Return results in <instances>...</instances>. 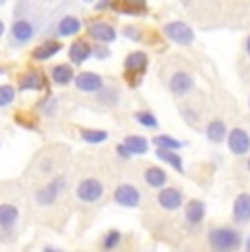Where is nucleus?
<instances>
[{
  "instance_id": "nucleus-1",
  "label": "nucleus",
  "mask_w": 250,
  "mask_h": 252,
  "mask_svg": "<svg viewBox=\"0 0 250 252\" xmlns=\"http://www.w3.org/2000/svg\"><path fill=\"white\" fill-rule=\"evenodd\" d=\"M209 246L213 248V252H237L239 248H244V239L242 232L230 226H213L206 235Z\"/></svg>"
},
{
  "instance_id": "nucleus-2",
  "label": "nucleus",
  "mask_w": 250,
  "mask_h": 252,
  "mask_svg": "<svg viewBox=\"0 0 250 252\" xmlns=\"http://www.w3.org/2000/svg\"><path fill=\"white\" fill-rule=\"evenodd\" d=\"M147 66H150V57L143 51H132L123 62V70H125V79L132 88H138L143 81V75L147 72Z\"/></svg>"
},
{
  "instance_id": "nucleus-3",
  "label": "nucleus",
  "mask_w": 250,
  "mask_h": 252,
  "mask_svg": "<svg viewBox=\"0 0 250 252\" xmlns=\"http://www.w3.org/2000/svg\"><path fill=\"white\" fill-rule=\"evenodd\" d=\"M162 33H165L167 40L174 42L178 46H191L195 42V31L182 20L167 22L165 27H162Z\"/></svg>"
},
{
  "instance_id": "nucleus-4",
  "label": "nucleus",
  "mask_w": 250,
  "mask_h": 252,
  "mask_svg": "<svg viewBox=\"0 0 250 252\" xmlns=\"http://www.w3.org/2000/svg\"><path fill=\"white\" fill-rule=\"evenodd\" d=\"M68 187V182H66V178L64 176H57V178H53V180L46 184V187H42L40 191L35 193V202L40 206H51V204H55L57 202V197L64 193V189Z\"/></svg>"
},
{
  "instance_id": "nucleus-5",
  "label": "nucleus",
  "mask_w": 250,
  "mask_h": 252,
  "mask_svg": "<svg viewBox=\"0 0 250 252\" xmlns=\"http://www.w3.org/2000/svg\"><path fill=\"white\" fill-rule=\"evenodd\" d=\"M103 197V182L97 178H86L77 187V200L86 202V204H94Z\"/></svg>"
},
{
  "instance_id": "nucleus-6",
  "label": "nucleus",
  "mask_w": 250,
  "mask_h": 252,
  "mask_svg": "<svg viewBox=\"0 0 250 252\" xmlns=\"http://www.w3.org/2000/svg\"><path fill=\"white\" fill-rule=\"evenodd\" d=\"M88 35L93 37L97 44L108 46L117 40V29L108 20H93V22H88Z\"/></svg>"
},
{
  "instance_id": "nucleus-7",
  "label": "nucleus",
  "mask_w": 250,
  "mask_h": 252,
  "mask_svg": "<svg viewBox=\"0 0 250 252\" xmlns=\"http://www.w3.org/2000/svg\"><path fill=\"white\" fill-rule=\"evenodd\" d=\"M35 37V27L27 20V18H16L11 24V44L13 46H25Z\"/></svg>"
},
{
  "instance_id": "nucleus-8",
  "label": "nucleus",
  "mask_w": 250,
  "mask_h": 252,
  "mask_svg": "<svg viewBox=\"0 0 250 252\" xmlns=\"http://www.w3.org/2000/svg\"><path fill=\"white\" fill-rule=\"evenodd\" d=\"M75 88L79 92H86V94H99L103 90V79H101V75H97V72L81 70L75 77Z\"/></svg>"
},
{
  "instance_id": "nucleus-9",
  "label": "nucleus",
  "mask_w": 250,
  "mask_h": 252,
  "mask_svg": "<svg viewBox=\"0 0 250 252\" xmlns=\"http://www.w3.org/2000/svg\"><path fill=\"white\" fill-rule=\"evenodd\" d=\"M226 145H228L230 154H235V156H246L250 152V134L244 127L230 129L228 136H226Z\"/></svg>"
},
{
  "instance_id": "nucleus-10",
  "label": "nucleus",
  "mask_w": 250,
  "mask_h": 252,
  "mask_svg": "<svg viewBox=\"0 0 250 252\" xmlns=\"http://www.w3.org/2000/svg\"><path fill=\"white\" fill-rule=\"evenodd\" d=\"M141 200H143V195L134 184H119V187L114 189V202H117L119 206L136 208L141 204Z\"/></svg>"
},
{
  "instance_id": "nucleus-11",
  "label": "nucleus",
  "mask_w": 250,
  "mask_h": 252,
  "mask_svg": "<svg viewBox=\"0 0 250 252\" xmlns=\"http://www.w3.org/2000/svg\"><path fill=\"white\" fill-rule=\"evenodd\" d=\"M193 88H195V79L187 70H178V72H174V75L169 77V90H171V94L187 96V94H191V92H193Z\"/></svg>"
},
{
  "instance_id": "nucleus-12",
  "label": "nucleus",
  "mask_w": 250,
  "mask_h": 252,
  "mask_svg": "<svg viewBox=\"0 0 250 252\" xmlns=\"http://www.w3.org/2000/svg\"><path fill=\"white\" fill-rule=\"evenodd\" d=\"M93 57V44L84 37L75 40L73 44L68 46V60H70V66H81Z\"/></svg>"
},
{
  "instance_id": "nucleus-13",
  "label": "nucleus",
  "mask_w": 250,
  "mask_h": 252,
  "mask_svg": "<svg viewBox=\"0 0 250 252\" xmlns=\"http://www.w3.org/2000/svg\"><path fill=\"white\" fill-rule=\"evenodd\" d=\"M46 88V77L40 70H27L18 79V90L20 92H40Z\"/></svg>"
},
{
  "instance_id": "nucleus-14",
  "label": "nucleus",
  "mask_w": 250,
  "mask_h": 252,
  "mask_svg": "<svg viewBox=\"0 0 250 252\" xmlns=\"http://www.w3.org/2000/svg\"><path fill=\"white\" fill-rule=\"evenodd\" d=\"M185 202V193L176 187H165L158 191V204L165 211H178Z\"/></svg>"
},
{
  "instance_id": "nucleus-15",
  "label": "nucleus",
  "mask_w": 250,
  "mask_h": 252,
  "mask_svg": "<svg viewBox=\"0 0 250 252\" xmlns=\"http://www.w3.org/2000/svg\"><path fill=\"white\" fill-rule=\"evenodd\" d=\"M235 224H248L250 221V193H239L233 202V213H230Z\"/></svg>"
},
{
  "instance_id": "nucleus-16",
  "label": "nucleus",
  "mask_w": 250,
  "mask_h": 252,
  "mask_svg": "<svg viewBox=\"0 0 250 252\" xmlns=\"http://www.w3.org/2000/svg\"><path fill=\"white\" fill-rule=\"evenodd\" d=\"M57 53H62V42L57 40V37H53V40H44L42 44H37L33 48L31 57L35 62H49L51 57H55Z\"/></svg>"
},
{
  "instance_id": "nucleus-17",
  "label": "nucleus",
  "mask_w": 250,
  "mask_h": 252,
  "mask_svg": "<svg viewBox=\"0 0 250 252\" xmlns=\"http://www.w3.org/2000/svg\"><path fill=\"white\" fill-rule=\"evenodd\" d=\"M206 217V204L202 200H189L185 204V220L189 226H200Z\"/></svg>"
},
{
  "instance_id": "nucleus-18",
  "label": "nucleus",
  "mask_w": 250,
  "mask_h": 252,
  "mask_svg": "<svg viewBox=\"0 0 250 252\" xmlns=\"http://www.w3.org/2000/svg\"><path fill=\"white\" fill-rule=\"evenodd\" d=\"M75 77L77 72L73 66L66 62V64H55L51 68V81L57 86H68V84H75Z\"/></svg>"
},
{
  "instance_id": "nucleus-19",
  "label": "nucleus",
  "mask_w": 250,
  "mask_h": 252,
  "mask_svg": "<svg viewBox=\"0 0 250 252\" xmlns=\"http://www.w3.org/2000/svg\"><path fill=\"white\" fill-rule=\"evenodd\" d=\"M84 24L77 16H64L57 22V37H75L81 33Z\"/></svg>"
},
{
  "instance_id": "nucleus-20",
  "label": "nucleus",
  "mask_w": 250,
  "mask_h": 252,
  "mask_svg": "<svg viewBox=\"0 0 250 252\" xmlns=\"http://www.w3.org/2000/svg\"><path fill=\"white\" fill-rule=\"evenodd\" d=\"M204 134H206V138H209V143L219 145L226 140V136H228V127H226V123L222 119H213L209 125H206Z\"/></svg>"
},
{
  "instance_id": "nucleus-21",
  "label": "nucleus",
  "mask_w": 250,
  "mask_h": 252,
  "mask_svg": "<svg viewBox=\"0 0 250 252\" xmlns=\"http://www.w3.org/2000/svg\"><path fill=\"white\" fill-rule=\"evenodd\" d=\"M145 184L152 189H165L167 187V180H169V176H167V171L162 167H147L145 169Z\"/></svg>"
},
{
  "instance_id": "nucleus-22",
  "label": "nucleus",
  "mask_w": 250,
  "mask_h": 252,
  "mask_svg": "<svg viewBox=\"0 0 250 252\" xmlns=\"http://www.w3.org/2000/svg\"><path fill=\"white\" fill-rule=\"evenodd\" d=\"M110 9L119 13H127V16H141V13H147V4L138 2V0H121V2H112Z\"/></svg>"
},
{
  "instance_id": "nucleus-23",
  "label": "nucleus",
  "mask_w": 250,
  "mask_h": 252,
  "mask_svg": "<svg viewBox=\"0 0 250 252\" xmlns=\"http://www.w3.org/2000/svg\"><path fill=\"white\" fill-rule=\"evenodd\" d=\"M123 145L127 147V152L132 154V156H136V154H147V149H150V138L145 136H138V134H129V136H125Z\"/></svg>"
},
{
  "instance_id": "nucleus-24",
  "label": "nucleus",
  "mask_w": 250,
  "mask_h": 252,
  "mask_svg": "<svg viewBox=\"0 0 250 252\" xmlns=\"http://www.w3.org/2000/svg\"><path fill=\"white\" fill-rule=\"evenodd\" d=\"M18 217H20V211L13 204H0V228L2 230H11Z\"/></svg>"
},
{
  "instance_id": "nucleus-25",
  "label": "nucleus",
  "mask_w": 250,
  "mask_h": 252,
  "mask_svg": "<svg viewBox=\"0 0 250 252\" xmlns=\"http://www.w3.org/2000/svg\"><path fill=\"white\" fill-rule=\"evenodd\" d=\"M152 143L156 145V149H167V152H178V149L185 145L182 140L169 136V134H156V136L152 138Z\"/></svg>"
},
{
  "instance_id": "nucleus-26",
  "label": "nucleus",
  "mask_w": 250,
  "mask_h": 252,
  "mask_svg": "<svg viewBox=\"0 0 250 252\" xmlns=\"http://www.w3.org/2000/svg\"><path fill=\"white\" fill-rule=\"evenodd\" d=\"M79 136H81L84 143H88V145H101V143L108 140V132H105V129L84 127V129H79Z\"/></svg>"
},
{
  "instance_id": "nucleus-27",
  "label": "nucleus",
  "mask_w": 250,
  "mask_h": 252,
  "mask_svg": "<svg viewBox=\"0 0 250 252\" xmlns=\"http://www.w3.org/2000/svg\"><path fill=\"white\" fill-rule=\"evenodd\" d=\"M121 241H123L121 230L110 228V230L103 235V239H101V250H103V252H112V250H117L119 246H121Z\"/></svg>"
},
{
  "instance_id": "nucleus-28",
  "label": "nucleus",
  "mask_w": 250,
  "mask_h": 252,
  "mask_svg": "<svg viewBox=\"0 0 250 252\" xmlns=\"http://www.w3.org/2000/svg\"><path fill=\"white\" fill-rule=\"evenodd\" d=\"M156 156L160 158L162 162H167L169 167H174L178 173H185V162L178 156V152H167V149H156Z\"/></svg>"
},
{
  "instance_id": "nucleus-29",
  "label": "nucleus",
  "mask_w": 250,
  "mask_h": 252,
  "mask_svg": "<svg viewBox=\"0 0 250 252\" xmlns=\"http://www.w3.org/2000/svg\"><path fill=\"white\" fill-rule=\"evenodd\" d=\"M119 88L117 86H103V90L97 94V99H99V103L101 105H108V108H114V105L119 103Z\"/></svg>"
},
{
  "instance_id": "nucleus-30",
  "label": "nucleus",
  "mask_w": 250,
  "mask_h": 252,
  "mask_svg": "<svg viewBox=\"0 0 250 252\" xmlns=\"http://www.w3.org/2000/svg\"><path fill=\"white\" fill-rule=\"evenodd\" d=\"M16 101V86L2 84L0 86V108H9Z\"/></svg>"
},
{
  "instance_id": "nucleus-31",
  "label": "nucleus",
  "mask_w": 250,
  "mask_h": 252,
  "mask_svg": "<svg viewBox=\"0 0 250 252\" xmlns=\"http://www.w3.org/2000/svg\"><path fill=\"white\" fill-rule=\"evenodd\" d=\"M134 121H136L138 125H143V127H150V129L158 127V119L152 112H147V110H141V112L134 114Z\"/></svg>"
},
{
  "instance_id": "nucleus-32",
  "label": "nucleus",
  "mask_w": 250,
  "mask_h": 252,
  "mask_svg": "<svg viewBox=\"0 0 250 252\" xmlns=\"http://www.w3.org/2000/svg\"><path fill=\"white\" fill-rule=\"evenodd\" d=\"M93 57H97V60H108V57H110L108 46H103V44H94V46H93Z\"/></svg>"
},
{
  "instance_id": "nucleus-33",
  "label": "nucleus",
  "mask_w": 250,
  "mask_h": 252,
  "mask_svg": "<svg viewBox=\"0 0 250 252\" xmlns=\"http://www.w3.org/2000/svg\"><path fill=\"white\" fill-rule=\"evenodd\" d=\"M123 33L129 37V40H134V42L141 40V29H136V27H125Z\"/></svg>"
},
{
  "instance_id": "nucleus-34",
  "label": "nucleus",
  "mask_w": 250,
  "mask_h": 252,
  "mask_svg": "<svg viewBox=\"0 0 250 252\" xmlns=\"http://www.w3.org/2000/svg\"><path fill=\"white\" fill-rule=\"evenodd\" d=\"M182 116H185V119H187V121H189V123H191V125H193V123H195V121H198V114H195V112H193V110H189V108H182Z\"/></svg>"
},
{
  "instance_id": "nucleus-35",
  "label": "nucleus",
  "mask_w": 250,
  "mask_h": 252,
  "mask_svg": "<svg viewBox=\"0 0 250 252\" xmlns=\"http://www.w3.org/2000/svg\"><path fill=\"white\" fill-rule=\"evenodd\" d=\"M117 154H119V158H123V160H129L132 158V154L127 152V147L121 143V145H117Z\"/></svg>"
},
{
  "instance_id": "nucleus-36",
  "label": "nucleus",
  "mask_w": 250,
  "mask_h": 252,
  "mask_svg": "<svg viewBox=\"0 0 250 252\" xmlns=\"http://www.w3.org/2000/svg\"><path fill=\"white\" fill-rule=\"evenodd\" d=\"M42 252H64L62 248H57V246H44V250Z\"/></svg>"
},
{
  "instance_id": "nucleus-37",
  "label": "nucleus",
  "mask_w": 250,
  "mask_h": 252,
  "mask_svg": "<svg viewBox=\"0 0 250 252\" xmlns=\"http://www.w3.org/2000/svg\"><path fill=\"white\" fill-rule=\"evenodd\" d=\"M244 48H246V55L250 57V35L246 37V42H244Z\"/></svg>"
},
{
  "instance_id": "nucleus-38",
  "label": "nucleus",
  "mask_w": 250,
  "mask_h": 252,
  "mask_svg": "<svg viewBox=\"0 0 250 252\" xmlns=\"http://www.w3.org/2000/svg\"><path fill=\"white\" fill-rule=\"evenodd\" d=\"M244 252H250V235L246 237V241H244Z\"/></svg>"
},
{
  "instance_id": "nucleus-39",
  "label": "nucleus",
  "mask_w": 250,
  "mask_h": 252,
  "mask_svg": "<svg viewBox=\"0 0 250 252\" xmlns=\"http://www.w3.org/2000/svg\"><path fill=\"white\" fill-rule=\"evenodd\" d=\"M2 35H4V22L0 20V37H2Z\"/></svg>"
},
{
  "instance_id": "nucleus-40",
  "label": "nucleus",
  "mask_w": 250,
  "mask_h": 252,
  "mask_svg": "<svg viewBox=\"0 0 250 252\" xmlns=\"http://www.w3.org/2000/svg\"><path fill=\"white\" fill-rule=\"evenodd\" d=\"M246 169H248V173H250V156H248V160H246Z\"/></svg>"
},
{
  "instance_id": "nucleus-41",
  "label": "nucleus",
  "mask_w": 250,
  "mask_h": 252,
  "mask_svg": "<svg viewBox=\"0 0 250 252\" xmlns=\"http://www.w3.org/2000/svg\"><path fill=\"white\" fill-rule=\"evenodd\" d=\"M4 72H7V70H4V66H0V75H4Z\"/></svg>"
},
{
  "instance_id": "nucleus-42",
  "label": "nucleus",
  "mask_w": 250,
  "mask_h": 252,
  "mask_svg": "<svg viewBox=\"0 0 250 252\" xmlns=\"http://www.w3.org/2000/svg\"><path fill=\"white\" fill-rule=\"evenodd\" d=\"M248 110H250V99H248Z\"/></svg>"
}]
</instances>
